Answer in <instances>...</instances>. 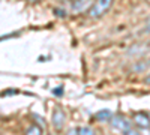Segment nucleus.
Listing matches in <instances>:
<instances>
[{"mask_svg":"<svg viewBox=\"0 0 150 135\" xmlns=\"http://www.w3.org/2000/svg\"><path fill=\"white\" fill-rule=\"evenodd\" d=\"M26 135H42V129L38 125H33L26 131Z\"/></svg>","mask_w":150,"mask_h":135,"instance_id":"7","label":"nucleus"},{"mask_svg":"<svg viewBox=\"0 0 150 135\" xmlns=\"http://www.w3.org/2000/svg\"><path fill=\"white\" fill-rule=\"evenodd\" d=\"M51 122H53V126H54L56 129H62V128L65 126V122H66V116H65V113L62 111L60 108L54 110Z\"/></svg>","mask_w":150,"mask_h":135,"instance_id":"4","label":"nucleus"},{"mask_svg":"<svg viewBox=\"0 0 150 135\" xmlns=\"http://www.w3.org/2000/svg\"><path fill=\"white\" fill-rule=\"evenodd\" d=\"M78 135H95V132H93L92 128L84 126V128H80V129H78Z\"/></svg>","mask_w":150,"mask_h":135,"instance_id":"8","label":"nucleus"},{"mask_svg":"<svg viewBox=\"0 0 150 135\" xmlns=\"http://www.w3.org/2000/svg\"><path fill=\"white\" fill-rule=\"evenodd\" d=\"M112 6V0H96V2L90 6V17L92 18H99L105 15L110 11V8Z\"/></svg>","mask_w":150,"mask_h":135,"instance_id":"1","label":"nucleus"},{"mask_svg":"<svg viewBox=\"0 0 150 135\" xmlns=\"http://www.w3.org/2000/svg\"><path fill=\"white\" fill-rule=\"evenodd\" d=\"M68 135H78V129H71L68 132Z\"/></svg>","mask_w":150,"mask_h":135,"instance_id":"11","label":"nucleus"},{"mask_svg":"<svg viewBox=\"0 0 150 135\" xmlns=\"http://www.w3.org/2000/svg\"><path fill=\"white\" fill-rule=\"evenodd\" d=\"M92 5H93V0H72L71 9H72L74 14H80V12L90 9Z\"/></svg>","mask_w":150,"mask_h":135,"instance_id":"3","label":"nucleus"},{"mask_svg":"<svg viewBox=\"0 0 150 135\" xmlns=\"http://www.w3.org/2000/svg\"><path fill=\"white\" fill-rule=\"evenodd\" d=\"M122 135H140V132H138V131H135L134 128H131L128 132H125V134H122Z\"/></svg>","mask_w":150,"mask_h":135,"instance_id":"10","label":"nucleus"},{"mask_svg":"<svg viewBox=\"0 0 150 135\" xmlns=\"http://www.w3.org/2000/svg\"><path fill=\"white\" fill-rule=\"evenodd\" d=\"M53 95H56V96H62V95H63V87H56V89L53 90Z\"/></svg>","mask_w":150,"mask_h":135,"instance_id":"9","label":"nucleus"},{"mask_svg":"<svg viewBox=\"0 0 150 135\" xmlns=\"http://www.w3.org/2000/svg\"><path fill=\"white\" fill-rule=\"evenodd\" d=\"M111 111L110 110H101V111H98L96 113V119L98 120H101V122H108L111 119Z\"/></svg>","mask_w":150,"mask_h":135,"instance_id":"6","label":"nucleus"},{"mask_svg":"<svg viewBox=\"0 0 150 135\" xmlns=\"http://www.w3.org/2000/svg\"><path fill=\"white\" fill-rule=\"evenodd\" d=\"M30 2H32V3H39L41 0H30Z\"/></svg>","mask_w":150,"mask_h":135,"instance_id":"12","label":"nucleus"},{"mask_svg":"<svg viewBox=\"0 0 150 135\" xmlns=\"http://www.w3.org/2000/svg\"><path fill=\"white\" fill-rule=\"evenodd\" d=\"M134 122H135V125H138L141 129H147L149 128V116L147 114H143V113L134 114Z\"/></svg>","mask_w":150,"mask_h":135,"instance_id":"5","label":"nucleus"},{"mask_svg":"<svg viewBox=\"0 0 150 135\" xmlns=\"http://www.w3.org/2000/svg\"><path fill=\"white\" fill-rule=\"evenodd\" d=\"M110 123H111V126H112V128H114L116 131H119L120 134L128 132V131L132 128L131 120H128L126 117H123V116H111Z\"/></svg>","mask_w":150,"mask_h":135,"instance_id":"2","label":"nucleus"}]
</instances>
